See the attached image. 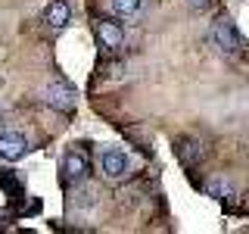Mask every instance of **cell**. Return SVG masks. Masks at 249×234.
<instances>
[{"label":"cell","mask_w":249,"mask_h":234,"mask_svg":"<svg viewBox=\"0 0 249 234\" xmlns=\"http://www.w3.org/2000/svg\"><path fill=\"white\" fill-rule=\"evenodd\" d=\"M209 41H212L215 50L228 53V57H233V53H240V47H243V38H240L237 25H233L231 19H215L212 28H209Z\"/></svg>","instance_id":"1"},{"label":"cell","mask_w":249,"mask_h":234,"mask_svg":"<svg viewBox=\"0 0 249 234\" xmlns=\"http://www.w3.org/2000/svg\"><path fill=\"white\" fill-rule=\"evenodd\" d=\"M44 103L59 109V113H72L75 109V88L66 81H50L44 88Z\"/></svg>","instance_id":"2"},{"label":"cell","mask_w":249,"mask_h":234,"mask_svg":"<svg viewBox=\"0 0 249 234\" xmlns=\"http://www.w3.org/2000/svg\"><path fill=\"white\" fill-rule=\"evenodd\" d=\"M128 169H131V159L124 150H115V147L103 150V156H100V172H103L109 181H122L128 175Z\"/></svg>","instance_id":"3"},{"label":"cell","mask_w":249,"mask_h":234,"mask_svg":"<svg viewBox=\"0 0 249 234\" xmlns=\"http://www.w3.org/2000/svg\"><path fill=\"white\" fill-rule=\"evenodd\" d=\"M25 153H28V140L22 137L19 131H6V135H0V159L16 162V159H22Z\"/></svg>","instance_id":"4"},{"label":"cell","mask_w":249,"mask_h":234,"mask_svg":"<svg viewBox=\"0 0 249 234\" xmlns=\"http://www.w3.org/2000/svg\"><path fill=\"white\" fill-rule=\"evenodd\" d=\"M97 38H100V44H103L106 50H119L124 44V28L115 19H100L97 22Z\"/></svg>","instance_id":"5"},{"label":"cell","mask_w":249,"mask_h":234,"mask_svg":"<svg viewBox=\"0 0 249 234\" xmlns=\"http://www.w3.org/2000/svg\"><path fill=\"white\" fill-rule=\"evenodd\" d=\"M84 175H88V156L81 150H69L62 156V178L72 184V181H81Z\"/></svg>","instance_id":"6"},{"label":"cell","mask_w":249,"mask_h":234,"mask_svg":"<svg viewBox=\"0 0 249 234\" xmlns=\"http://www.w3.org/2000/svg\"><path fill=\"white\" fill-rule=\"evenodd\" d=\"M69 19H72V6L66 3V0H50L44 10V22L50 28H66Z\"/></svg>","instance_id":"7"},{"label":"cell","mask_w":249,"mask_h":234,"mask_svg":"<svg viewBox=\"0 0 249 234\" xmlns=\"http://www.w3.org/2000/svg\"><path fill=\"white\" fill-rule=\"evenodd\" d=\"M109 6H112L115 16L134 19V16H140V10H143V0H109Z\"/></svg>","instance_id":"8"},{"label":"cell","mask_w":249,"mask_h":234,"mask_svg":"<svg viewBox=\"0 0 249 234\" xmlns=\"http://www.w3.org/2000/svg\"><path fill=\"white\" fill-rule=\"evenodd\" d=\"M206 194H209V197H215V200H231L233 197L231 184L224 181V178H212V181L206 184Z\"/></svg>","instance_id":"9"},{"label":"cell","mask_w":249,"mask_h":234,"mask_svg":"<svg viewBox=\"0 0 249 234\" xmlns=\"http://www.w3.org/2000/svg\"><path fill=\"white\" fill-rule=\"evenodd\" d=\"M202 144L199 140H184V147H181V156H184V162H199L202 159Z\"/></svg>","instance_id":"10"},{"label":"cell","mask_w":249,"mask_h":234,"mask_svg":"<svg viewBox=\"0 0 249 234\" xmlns=\"http://www.w3.org/2000/svg\"><path fill=\"white\" fill-rule=\"evenodd\" d=\"M209 3H212V0H187V6H193V10H206Z\"/></svg>","instance_id":"11"}]
</instances>
